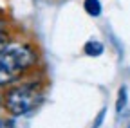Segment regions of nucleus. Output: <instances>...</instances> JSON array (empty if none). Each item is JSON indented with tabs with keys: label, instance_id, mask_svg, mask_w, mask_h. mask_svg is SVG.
Instances as JSON below:
<instances>
[{
	"label": "nucleus",
	"instance_id": "nucleus-1",
	"mask_svg": "<svg viewBox=\"0 0 130 128\" xmlns=\"http://www.w3.org/2000/svg\"><path fill=\"white\" fill-rule=\"evenodd\" d=\"M36 63V52L27 43L9 42L0 47V85L16 81Z\"/></svg>",
	"mask_w": 130,
	"mask_h": 128
},
{
	"label": "nucleus",
	"instance_id": "nucleus-7",
	"mask_svg": "<svg viewBox=\"0 0 130 128\" xmlns=\"http://www.w3.org/2000/svg\"><path fill=\"white\" fill-rule=\"evenodd\" d=\"M105 114H107V108H103V110L100 112V116L96 117V121H94V128H100V126H101V123H103V119H105Z\"/></svg>",
	"mask_w": 130,
	"mask_h": 128
},
{
	"label": "nucleus",
	"instance_id": "nucleus-6",
	"mask_svg": "<svg viewBox=\"0 0 130 128\" xmlns=\"http://www.w3.org/2000/svg\"><path fill=\"white\" fill-rule=\"evenodd\" d=\"M6 43H9V33L4 27H0V47H4Z\"/></svg>",
	"mask_w": 130,
	"mask_h": 128
},
{
	"label": "nucleus",
	"instance_id": "nucleus-2",
	"mask_svg": "<svg viewBox=\"0 0 130 128\" xmlns=\"http://www.w3.org/2000/svg\"><path fill=\"white\" fill-rule=\"evenodd\" d=\"M43 99V90L38 81H27L14 85L6 92V108L11 116H25L36 110Z\"/></svg>",
	"mask_w": 130,
	"mask_h": 128
},
{
	"label": "nucleus",
	"instance_id": "nucleus-5",
	"mask_svg": "<svg viewBox=\"0 0 130 128\" xmlns=\"http://www.w3.org/2000/svg\"><path fill=\"white\" fill-rule=\"evenodd\" d=\"M126 103H128V92H126V87H121L118 90V99H116V112L118 114H123V110L126 108Z\"/></svg>",
	"mask_w": 130,
	"mask_h": 128
},
{
	"label": "nucleus",
	"instance_id": "nucleus-3",
	"mask_svg": "<svg viewBox=\"0 0 130 128\" xmlns=\"http://www.w3.org/2000/svg\"><path fill=\"white\" fill-rule=\"evenodd\" d=\"M83 52L90 58H98L105 52V45L100 42V40H89L85 45H83Z\"/></svg>",
	"mask_w": 130,
	"mask_h": 128
},
{
	"label": "nucleus",
	"instance_id": "nucleus-4",
	"mask_svg": "<svg viewBox=\"0 0 130 128\" xmlns=\"http://www.w3.org/2000/svg\"><path fill=\"white\" fill-rule=\"evenodd\" d=\"M83 9L85 13L89 14V16H100L101 11H103V6L100 0H83Z\"/></svg>",
	"mask_w": 130,
	"mask_h": 128
},
{
	"label": "nucleus",
	"instance_id": "nucleus-9",
	"mask_svg": "<svg viewBox=\"0 0 130 128\" xmlns=\"http://www.w3.org/2000/svg\"><path fill=\"white\" fill-rule=\"evenodd\" d=\"M126 128H130V124H128V126H126Z\"/></svg>",
	"mask_w": 130,
	"mask_h": 128
},
{
	"label": "nucleus",
	"instance_id": "nucleus-8",
	"mask_svg": "<svg viewBox=\"0 0 130 128\" xmlns=\"http://www.w3.org/2000/svg\"><path fill=\"white\" fill-rule=\"evenodd\" d=\"M0 128H4V126H2V124H0Z\"/></svg>",
	"mask_w": 130,
	"mask_h": 128
}]
</instances>
